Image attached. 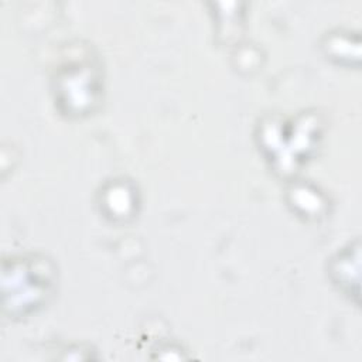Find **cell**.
<instances>
[{
    "label": "cell",
    "instance_id": "obj_1",
    "mask_svg": "<svg viewBox=\"0 0 362 362\" xmlns=\"http://www.w3.org/2000/svg\"><path fill=\"white\" fill-rule=\"evenodd\" d=\"M52 273L41 260H23L4 269V307L11 314H24L35 308L48 294Z\"/></svg>",
    "mask_w": 362,
    "mask_h": 362
}]
</instances>
